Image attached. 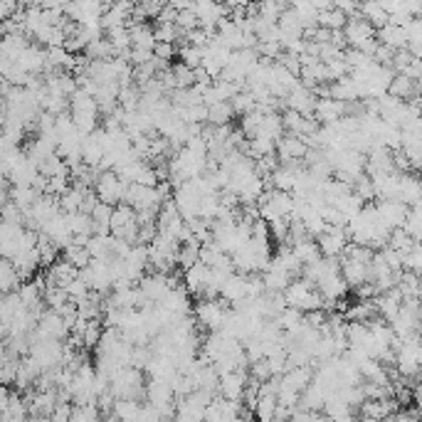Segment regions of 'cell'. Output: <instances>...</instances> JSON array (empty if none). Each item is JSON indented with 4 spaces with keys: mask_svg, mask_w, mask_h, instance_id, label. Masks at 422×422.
I'll use <instances>...</instances> for the list:
<instances>
[{
    "mask_svg": "<svg viewBox=\"0 0 422 422\" xmlns=\"http://www.w3.org/2000/svg\"><path fill=\"white\" fill-rule=\"evenodd\" d=\"M109 232L114 237H124L126 243H136V232H139V220H136V210L126 203H116L109 220Z\"/></svg>",
    "mask_w": 422,
    "mask_h": 422,
    "instance_id": "1",
    "label": "cell"
},
{
    "mask_svg": "<svg viewBox=\"0 0 422 422\" xmlns=\"http://www.w3.org/2000/svg\"><path fill=\"white\" fill-rule=\"evenodd\" d=\"M124 188H126V183L118 178L114 170H102V173L96 175V180H94L96 197H99L102 203H109V205L121 203V197H124Z\"/></svg>",
    "mask_w": 422,
    "mask_h": 422,
    "instance_id": "2",
    "label": "cell"
},
{
    "mask_svg": "<svg viewBox=\"0 0 422 422\" xmlns=\"http://www.w3.org/2000/svg\"><path fill=\"white\" fill-rule=\"evenodd\" d=\"M341 30H344L346 45H351V47H360L363 42H368V39L376 37V28L368 23L366 17H360L358 12H353V15L346 17V25Z\"/></svg>",
    "mask_w": 422,
    "mask_h": 422,
    "instance_id": "3",
    "label": "cell"
},
{
    "mask_svg": "<svg viewBox=\"0 0 422 422\" xmlns=\"http://www.w3.org/2000/svg\"><path fill=\"white\" fill-rule=\"evenodd\" d=\"M222 316H225V306L220 304L218 299H200L195 304V324H200L205 331L220 328Z\"/></svg>",
    "mask_w": 422,
    "mask_h": 422,
    "instance_id": "4",
    "label": "cell"
},
{
    "mask_svg": "<svg viewBox=\"0 0 422 422\" xmlns=\"http://www.w3.org/2000/svg\"><path fill=\"white\" fill-rule=\"evenodd\" d=\"M316 245L321 249V257H341L349 245V235H346V227H333L328 225L326 232H321L316 237Z\"/></svg>",
    "mask_w": 422,
    "mask_h": 422,
    "instance_id": "5",
    "label": "cell"
},
{
    "mask_svg": "<svg viewBox=\"0 0 422 422\" xmlns=\"http://www.w3.org/2000/svg\"><path fill=\"white\" fill-rule=\"evenodd\" d=\"M193 12L197 17V25L205 28L208 33H215V25L227 17V10L225 6H220V3H213V0H193Z\"/></svg>",
    "mask_w": 422,
    "mask_h": 422,
    "instance_id": "6",
    "label": "cell"
},
{
    "mask_svg": "<svg viewBox=\"0 0 422 422\" xmlns=\"http://www.w3.org/2000/svg\"><path fill=\"white\" fill-rule=\"evenodd\" d=\"M139 289L143 292V297L153 304H158L161 299L166 297V292L170 289V281H168V274L164 272H143V276L139 279Z\"/></svg>",
    "mask_w": 422,
    "mask_h": 422,
    "instance_id": "7",
    "label": "cell"
},
{
    "mask_svg": "<svg viewBox=\"0 0 422 422\" xmlns=\"http://www.w3.org/2000/svg\"><path fill=\"white\" fill-rule=\"evenodd\" d=\"M284 104H287V109H294V112L304 114V116H314L316 96L309 87H304L301 82H299V85L284 96Z\"/></svg>",
    "mask_w": 422,
    "mask_h": 422,
    "instance_id": "8",
    "label": "cell"
},
{
    "mask_svg": "<svg viewBox=\"0 0 422 422\" xmlns=\"http://www.w3.org/2000/svg\"><path fill=\"white\" fill-rule=\"evenodd\" d=\"M376 213H378V218L383 220L385 225L393 230V227L403 225V220H405V215H407V205L395 200V197H383V200L376 205Z\"/></svg>",
    "mask_w": 422,
    "mask_h": 422,
    "instance_id": "9",
    "label": "cell"
},
{
    "mask_svg": "<svg viewBox=\"0 0 422 422\" xmlns=\"http://www.w3.org/2000/svg\"><path fill=\"white\" fill-rule=\"evenodd\" d=\"M208 274H210V267L203 265L200 259H197L195 265H191L186 272H183V281H186V292L191 297H203V289L208 284Z\"/></svg>",
    "mask_w": 422,
    "mask_h": 422,
    "instance_id": "10",
    "label": "cell"
},
{
    "mask_svg": "<svg viewBox=\"0 0 422 422\" xmlns=\"http://www.w3.org/2000/svg\"><path fill=\"white\" fill-rule=\"evenodd\" d=\"M358 407H360V415L368 417V420H385V417L398 410L400 403L395 398H380V400L366 398Z\"/></svg>",
    "mask_w": 422,
    "mask_h": 422,
    "instance_id": "11",
    "label": "cell"
},
{
    "mask_svg": "<svg viewBox=\"0 0 422 422\" xmlns=\"http://www.w3.org/2000/svg\"><path fill=\"white\" fill-rule=\"evenodd\" d=\"M346 114V102H338V99H333V96H316V107H314V118L316 121H324V124H328V121H336V118H341Z\"/></svg>",
    "mask_w": 422,
    "mask_h": 422,
    "instance_id": "12",
    "label": "cell"
},
{
    "mask_svg": "<svg viewBox=\"0 0 422 422\" xmlns=\"http://www.w3.org/2000/svg\"><path fill=\"white\" fill-rule=\"evenodd\" d=\"M158 304L175 316H186L191 311V294L186 292V287H170Z\"/></svg>",
    "mask_w": 422,
    "mask_h": 422,
    "instance_id": "13",
    "label": "cell"
},
{
    "mask_svg": "<svg viewBox=\"0 0 422 422\" xmlns=\"http://www.w3.org/2000/svg\"><path fill=\"white\" fill-rule=\"evenodd\" d=\"M220 297L225 299L227 304H235L240 299L247 297V274H240V272H230V276L225 279L222 289H220Z\"/></svg>",
    "mask_w": 422,
    "mask_h": 422,
    "instance_id": "14",
    "label": "cell"
},
{
    "mask_svg": "<svg viewBox=\"0 0 422 422\" xmlns=\"http://www.w3.org/2000/svg\"><path fill=\"white\" fill-rule=\"evenodd\" d=\"M420 82H415V79H410L407 74L398 72L393 74V79H390V85H388V94L398 96V99H403V102H407V99H415L417 91H420Z\"/></svg>",
    "mask_w": 422,
    "mask_h": 422,
    "instance_id": "15",
    "label": "cell"
},
{
    "mask_svg": "<svg viewBox=\"0 0 422 422\" xmlns=\"http://www.w3.org/2000/svg\"><path fill=\"white\" fill-rule=\"evenodd\" d=\"M292 252H294V257L301 262V267L311 265V262H316V259L321 257L319 245H316V240H314V237H309V235L292 240Z\"/></svg>",
    "mask_w": 422,
    "mask_h": 422,
    "instance_id": "16",
    "label": "cell"
},
{
    "mask_svg": "<svg viewBox=\"0 0 422 422\" xmlns=\"http://www.w3.org/2000/svg\"><path fill=\"white\" fill-rule=\"evenodd\" d=\"M376 39L380 42V45L390 47V50H403V47L407 45L405 30H403V25H393V23L380 25V30L376 33Z\"/></svg>",
    "mask_w": 422,
    "mask_h": 422,
    "instance_id": "17",
    "label": "cell"
},
{
    "mask_svg": "<svg viewBox=\"0 0 422 422\" xmlns=\"http://www.w3.org/2000/svg\"><path fill=\"white\" fill-rule=\"evenodd\" d=\"M358 15L366 17L373 28H380V25L388 23V12L380 6V0H363V6H358Z\"/></svg>",
    "mask_w": 422,
    "mask_h": 422,
    "instance_id": "18",
    "label": "cell"
},
{
    "mask_svg": "<svg viewBox=\"0 0 422 422\" xmlns=\"http://www.w3.org/2000/svg\"><path fill=\"white\" fill-rule=\"evenodd\" d=\"M262 281H265V292H284V287H287L289 281H292V274L284 270H279V267H272L267 272H262Z\"/></svg>",
    "mask_w": 422,
    "mask_h": 422,
    "instance_id": "19",
    "label": "cell"
},
{
    "mask_svg": "<svg viewBox=\"0 0 422 422\" xmlns=\"http://www.w3.org/2000/svg\"><path fill=\"white\" fill-rule=\"evenodd\" d=\"M274 410H276V395L274 393H257V400H254V417L257 420H274Z\"/></svg>",
    "mask_w": 422,
    "mask_h": 422,
    "instance_id": "20",
    "label": "cell"
},
{
    "mask_svg": "<svg viewBox=\"0 0 422 422\" xmlns=\"http://www.w3.org/2000/svg\"><path fill=\"white\" fill-rule=\"evenodd\" d=\"M232 116H235V112H232L230 102H215L208 107V121H205V124H215V126L230 124Z\"/></svg>",
    "mask_w": 422,
    "mask_h": 422,
    "instance_id": "21",
    "label": "cell"
},
{
    "mask_svg": "<svg viewBox=\"0 0 422 422\" xmlns=\"http://www.w3.org/2000/svg\"><path fill=\"white\" fill-rule=\"evenodd\" d=\"M316 25L326 30H341L346 25V12H341L338 8H328V10H321L316 17Z\"/></svg>",
    "mask_w": 422,
    "mask_h": 422,
    "instance_id": "22",
    "label": "cell"
},
{
    "mask_svg": "<svg viewBox=\"0 0 422 422\" xmlns=\"http://www.w3.org/2000/svg\"><path fill=\"white\" fill-rule=\"evenodd\" d=\"M178 55H180V62L186 64V67H191V69L200 67V62H203V47L191 45V42H186V45L180 47Z\"/></svg>",
    "mask_w": 422,
    "mask_h": 422,
    "instance_id": "23",
    "label": "cell"
},
{
    "mask_svg": "<svg viewBox=\"0 0 422 422\" xmlns=\"http://www.w3.org/2000/svg\"><path fill=\"white\" fill-rule=\"evenodd\" d=\"M230 107H232V112L235 114H249V112H254V107H257V102H254V96L249 94L247 89H243V91H237L235 96L230 99Z\"/></svg>",
    "mask_w": 422,
    "mask_h": 422,
    "instance_id": "24",
    "label": "cell"
},
{
    "mask_svg": "<svg viewBox=\"0 0 422 422\" xmlns=\"http://www.w3.org/2000/svg\"><path fill=\"white\" fill-rule=\"evenodd\" d=\"M170 72H173V79H175V89H186V87L195 85V74H193V69L186 67L183 62L173 64Z\"/></svg>",
    "mask_w": 422,
    "mask_h": 422,
    "instance_id": "25",
    "label": "cell"
},
{
    "mask_svg": "<svg viewBox=\"0 0 422 422\" xmlns=\"http://www.w3.org/2000/svg\"><path fill=\"white\" fill-rule=\"evenodd\" d=\"M351 191H353L355 195L363 200V203H368V200H373V197H376V191H373L371 178H368V175H363V173H360L358 178L351 183Z\"/></svg>",
    "mask_w": 422,
    "mask_h": 422,
    "instance_id": "26",
    "label": "cell"
},
{
    "mask_svg": "<svg viewBox=\"0 0 422 422\" xmlns=\"http://www.w3.org/2000/svg\"><path fill=\"white\" fill-rule=\"evenodd\" d=\"M89 252H87V247H82V245H67V262L69 265H74L77 270H85L87 265H89Z\"/></svg>",
    "mask_w": 422,
    "mask_h": 422,
    "instance_id": "27",
    "label": "cell"
},
{
    "mask_svg": "<svg viewBox=\"0 0 422 422\" xmlns=\"http://www.w3.org/2000/svg\"><path fill=\"white\" fill-rule=\"evenodd\" d=\"M180 37L178 28H175V23H161L158 20V25L153 28V39L156 42H175V39Z\"/></svg>",
    "mask_w": 422,
    "mask_h": 422,
    "instance_id": "28",
    "label": "cell"
},
{
    "mask_svg": "<svg viewBox=\"0 0 422 422\" xmlns=\"http://www.w3.org/2000/svg\"><path fill=\"white\" fill-rule=\"evenodd\" d=\"M175 28H178V33H191V30L200 28L197 25V17L195 12H193V8H186V10H178V15H175Z\"/></svg>",
    "mask_w": 422,
    "mask_h": 422,
    "instance_id": "29",
    "label": "cell"
},
{
    "mask_svg": "<svg viewBox=\"0 0 422 422\" xmlns=\"http://www.w3.org/2000/svg\"><path fill=\"white\" fill-rule=\"evenodd\" d=\"M403 270L412 272V274H420L422 270V252H420V243L410 249V252L403 254Z\"/></svg>",
    "mask_w": 422,
    "mask_h": 422,
    "instance_id": "30",
    "label": "cell"
},
{
    "mask_svg": "<svg viewBox=\"0 0 422 422\" xmlns=\"http://www.w3.org/2000/svg\"><path fill=\"white\" fill-rule=\"evenodd\" d=\"M175 55V47L173 42H156L153 45V57H158V60H166V62H170V57Z\"/></svg>",
    "mask_w": 422,
    "mask_h": 422,
    "instance_id": "31",
    "label": "cell"
},
{
    "mask_svg": "<svg viewBox=\"0 0 422 422\" xmlns=\"http://www.w3.org/2000/svg\"><path fill=\"white\" fill-rule=\"evenodd\" d=\"M403 74H407L410 79H415V82H420V74H422V67H420V57H412L410 64H407L405 69H403Z\"/></svg>",
    "mask_w": 422,
    "mask_h": 422,
    "instance_id": "32",
    "label": "cell"
},
{
    "mask_svg": "<svg viewBox=\"0 0 422 422\" xmlns=\"http://www.w3.org/2000/svg\"><path fill=\"white\" fill-rule=\"evenodd\" d=\"M17 8V0H0V20H6L15 12Z\"/></svg>",
    "mask_w": 422,
    "mask_h": 422,
    "instance_id": "33",
    "label": "cell"
},
{
    "mask_svg": "<svg viewBox=\"0 0 422 422\" xmlns=\"http://www.w3.org/2000/svg\"><path fill=\"white\" fill-rule=\"evenodd\" d=\"M311 6H314V10L316 12H321V10H328V8H333V0H309Z\"/></svg>",
    "mask_w": 422,
    "mask_h": 422,
    "instance_id": "34",
    "label": "cell"
},
{
    "mask_svg": "<svg viewBox=\"0 0 422 422\" xmlns=\"http://www.w3.org/2000/svg\"><path fill=\"white\" fill-rule=\"evenodd\" d=\"M213 3H220V6H225V3H227V0H213Z\"/></svg>",
    "mask_w": 422,
    "mask_h": 422,
    "instance_id": "35",
    "label": "cell"
}]
</instances>
